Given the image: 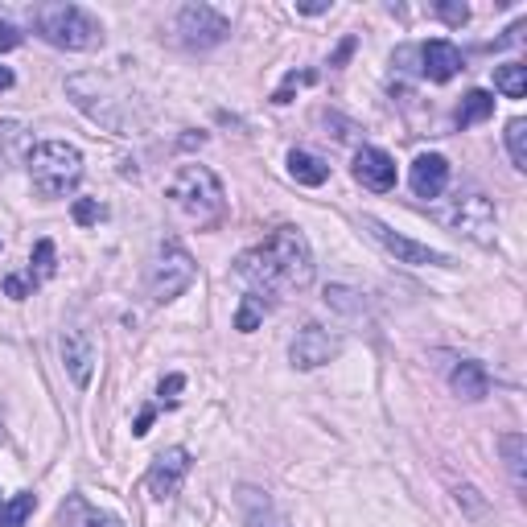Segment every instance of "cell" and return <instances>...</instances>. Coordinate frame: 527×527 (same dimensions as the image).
Instances as JSON below:
<instances>
[{
  "label": "cell",
  "mask_w": 527,
  "mask_h": 527,
  "mask_svg": "<svg viewBox=\"0 0 527 527\" xmlns=\"http://www.w3.org/2000/svg\"><path fill=\"white\" fill-rule=\"evenodd\" d=\"M29 289H33V280H29V272H25V276H21V272L5 276V297H13V301H25V297H29Z\"/></svg>",
  "instance_id": "obj_30"
},
{
  "label": "cell",
  "mask_w": 527,
  "mask_h": 527,
  "mask_svg": "<svg viewBox=\"0 0 527 527\" xmlns=\"http://www.w3.org/2000/svg\"><path fill=\"white\" fill-rule=\"evenodd\" d=\"M21 136H25V124H17V120H0V169H5L9 153L21 145Z\"/></svg>",
  "instance_id": "obj_27"
},
{
  "label": "cell",
  "mask_w": 527,
  "mask_h": 527,
  "mask_svg": "<svg viewBox=\"0 0 527 527\" xmlns=\"http://www.w3.org/2000/svg\"><path fill=\"white\" fill-rule=\"evenodd\" d=\"M17 46H21V29L0 21V50H17Z\"/></svg>",
  "instance_id": "obj_32"
},
{
  "label": "cell",
  "mask_w": 527,
  "mask_h": 527,
  "mask_svg": "<svg viewBox=\"0 0 527 527\" xmlns=\"http://www.w3.org/2000/svg\"><path fill=\"white\" fill-rule=\"evenodd\" d=\"M495 91L507 99H523L527 95V66H519V62L495 66Z\"/></svg>",
  "instance_id": "obj_22"
},
{
  "label": "cell",
  "mask_w": 527,
  "mask_h": 527,
  "mask_svg": "<svg viewBox=\"0 0 527 527\" xmlns=\"http://www.w3.org/2000/svg\"><path fill=\"white\" fill-rule=\"evenodd\" d=\"M490 116H495V95H490V91H470L462 99V108H458V128H474V124H482Z\"/></svg>",
  "instance_id": "obj_20"
},
{
  "label": "cell",
  "mask_w": 527,
  "mask_h": 527,
  "mask_svg": "<svg viewBox=\"0 0 527 527\" xmlns=\"http://www.w3.org/2000/svg\"><path fill=\"white\" fill-rule=\"evenodd\" d=\"M437 13H441L449 25H466V21H470V9H466V5H437Z\"/></svg>",
  "instance_id": "obj_31"
},
{
  "label": "cell",
  "mask_w": 527,
  "mask_h": 527,
  "mask_svg": "<svg viewBox=\"0 0 527 527\" xmlns=\"http://www.w3.org/2000/svg\"><path fill=\"white\" fill-rule=\"evenodd\" d=\"M449 388H453V396H462V400L478 404V400H486V396H490V375H486V367H482V363L462 359L458 367L449 371Z\"/></svg>",
  "instance_id": "obj_16"
},
{
  "label": "cell",
  "mask_w": 527,
  "mask_h": 527,
  "mask_svg": "<svg viewBox=\"0 0 527 527\" xmlns=\"http://www.w3.org/2000/svg\"><path fill=\"white\" fill-rule=\"evenodd\" d=\"M363 227H367V235L379 243V248L392 252L400 264H412V268H453V260L445 252H437V248H429V243H416V239L392 231L388 223H379L375 215H363Z\"/></svg>",
  "instance_id": "obj_8"
},
{
  "label": "cell",
  "mask_w": 527,
  "mask_h": 527,
  "mask_svg": "<svg viewBox=\"0 0 527 527\" xmlns=\"http://www.w3.org/2000/svg\"><path fill=\"white\" fill-rule=\"evenodd\" d=\"M178 33L190 50H215L231 38V21L210 5H186L178 13Z\"/></svg>",
  "instance_id": "obj_9"
},
{
  "label": "cell",
  "mask_w": 527,
  "mask_h": 527,
  "mask_svg": "<svg viewBox=\"0 0 527 527\" xmlns=\"http://www.w3.org/2000/svg\"><path fill=\"white\" fill-rule=\"evenodd\" d=\"M165 198H169L173 206H178L194 227H202V231H215V227L227 219V194H223V182H219L206 165H182V169L169 178Z\"/></svg>",
  "instance_id": "obj_2"
},
{
  "label": "cell",
  "mask_w": 527,
  "mask_h": 527,
  "mask_svg": "<svg viewBox=\"0 0 527 527\" xmlns=\"http://www.w3.org/2000/svg\"><path fill=\"white\" fill-rule=\"evenodd\" d=\"M289 178L297 186H326L330 178V165L318 153H305V149H289Z\"/></svg>",
  "instance_id": "obj_18"
},
{
  "label": "cell",
  "mask_w": 527,
  "mask_h": 527,
  "mask_svg": "<svg viewBox=\"0 0 527 527\" xmlns=\"http://www.w3.org/2000/svg\"><path fill=\"white\" fill-rule=\"evenodd\" d=\"M338 350H342V342H338L326 326L309 322V326H301L297 338L289 342V359H293V367L313 371V367H326L330 359H338Z\"/></svg>",
  "instance_id": "obj_10"
},
{
  "label": "cell",
  "mask_w": 527,
  "mask_h": 527,
  "mask_svg": "<svg viewBox=\"0 0 527 527\" xmlns=\"http://www.w3.org/2000/svg\"><path fill=\"white\" fill-rule=\"evenodd\" d=\"M260 318H264V297L248 293V297H243V305H239V313H235V330L239 334H252L260 326Z\"/></svg>",
  "instance_id": "obj_26"
},
{
  "label": "cell",
  "mask_w": 527,
  "mask_h": 527,
  "mask_svg": "<svg viewBox=\"0 0 527 527\" xmlns=\"http://www.w3.org/2000/svg\"><path fill=\"white\" fill-rule=\"evenodd\" d=\"M33 511H38V495H33V490H21V495H13L9 503H0V527H25Z\"/></svg>",
  "instance_id": "obj_21"
},
{
  "label": "cell",
  "mask_w": 527,
  "mask_h": 527,
  "mask_svg": "<svg viewBox=\"0 0 527 527\" xmlns=\"http://www.w3.org/2000/svg\"><path fill=\"white\" fill-rule=\"evenodd\" d=\"M441 223L453 235L478 243V248H495L499 215H495V202H490L486 194H462L458 202H453V210H445V215H441Z\"/></svg>",
  "instance_id": "obj_7"
},
{
  "label": "cell",
  "mask_w": 527,
  "mask_h": 527,
  "mask_svg": "<svg viewBox=\"0 0 527 527\" xmlns=\"http://www.w3.org/2000/svg\"><path fill=\"white\" fill-rule=\"evenodd\" d=\"M58 355H62V367L70 375L79 392L91 388V375H95V342L87 330H62L58 334Z\"/></svg>",
  "instance_id": "obj_11"
},
{
  "label": "cell",
  "mask_w": 527,
  "mask_h": 527,
  "mask_svg": "<svg viewBox=\"0 0 527 527\" xmlns=\"http://www.w3.org/2000/svg\"><path fill=\"white\" fill-rule=\"evenodd\" d=\"M186 474H190V449H182V445L161 449L157 458H153V466H149V490H153V499H161V503L173 499L182 490Z\"/></svg>",
  "instance_id": "obj_12"
},
{
  "label": "cell",
  "mask_w": 527,
  "mask_h": 527,
  "mask_svg": "<svg viewBox=\"0 0 527 527\" xmlns=\"http://www.w3.org/2000/svg\"><path fill=\"white\" fill-rule=\"evenodd\" d=\"M503 136H507V153H511V165L523 173V169H527V120H519V116H515V120L507 124V132H503Z\"/></svg>",
  "instance_id": "obj_25"
},
{
  "label": "cell",
  "mask_w": 527,
  "mask_h": 527,
  "mask_svg": "<svg viewBox=\"0 0 527 527\" xmlns=\"http://www.w3.org/2000/svg\"><path fill=\"white\" fill-rule=\"evenodd\" d=\"M239 276H248L256 293H297L313 280V252L297 227H276L264 243L235 260Z\"/></svg>",
  "instance_id": "obj_1"
},
{
  "label": "cell",
  "mask_w": 527,
  "mask_h": 527,
  "mask_svg": "<svg viewBox=\"0 0 527 527\" xmlns=\"http://www.w3.org/2000/svg\"><path fill=\"white\" fill-rule=\"evenodd\" d=\"M29 21H33V29L42 33V42H50V46H58V50L87 54V50H99V46H103V25H99L87 9L66 5V0L33 5V9H29Z\"/></svg>",
  "instance_id": "obj_3"
},
{
  "label": "cell",
  "mask_w": 527,
  "mask_h": 527,
  "mask_svg": "<svg viewBox=\"0 0 527 527\" xmlns=\"http://www.w3.org/2000/svg\"><path fill=\"white\" fill-rule=\"evenodd\" d=\"M13 83H17V79H13V70H9V66H0V91H9Z\"/></svg>",
  "instance_id": "obj_36"
},
{
  "label": "cell",
  "mask_w": 527,
  "mask_h": 527,
  "mask_svg": "<svg viewBox=\"0 0 527 527\" xmlns=\"http://www.w3.org/2000/svg\"><path fill=\"white\" fill-rule=\"evenodd\" d=\"M355 182H363V186L375 190V194L396 190V161L383 153V149L363 145V149L355 153Z\"/></svg>",
  "instance_id": "obj_14"
},
{
  "label": "cell",
  "mask_w": 527,
  "mask_h": 527,
  "mask_svg": "<svg viewBox=\"0 0 527 527\" xmlns=\"http://www.w3.org/2000/svg\"><path fill=\"white\" fill-rule=\"evenodd\" d=\"M408 186H412V194H416V198H425V202L441 198V194H445V186H449V161H445L441 153H420V157L412 161Z\"/></svg>",
  "instance_id": "obj_13"
},
{
  "label": "cell",
  "mask_w": 527,
  "mask_h": 527,
  "mask_svg": "<svg viewBox=\"0 0 527 527\" xmlns=\"http://www.w3.org/2000/svg\"><path fill=\"white\" fill-rule=\"evenodd\" d=\"M499 449H503V458H507V474H511V486L527 490V437L523 433H503L499 437Z\"/></svg>",
  "instance_id": "obj_19"
},
{
  "label": "cell",
  "mask_w": 527,
  "mask_h": 527,
  "mask_svg": "<svg viewBox=\"0 0 527 527\" xmlns=\"http://www.w3.org/2000/svg\"><path fill=\"white\" fill-rule=\"evenodd\" d=\"M153 416H157V408H145V412H140V416H136V425H132V433H136V437H145V433L153 429Z\"/></svg>",
  "instance_id": "obj_33"
},
{
  "label": "cell",
  "mask_w": 527,
  "mask_h": 527,
  "mask_svg": "<svg viewBox=\"0 0 527 527\" xmlns=\"http://www.w3.org/2000/svg\"><path fill=\"white\" fill-rule=\"evenodd\" d=\"M301 13H309V17H318V13H326L330 5H326V0H313V5H297Z\"/></svg>",
  "instance_id": "obj_35"
},
{
  "label": "cell",
  "mask_w": 527,
  "mask_h": 527,
  "mask_svg": "<svg viewBox=\"0 0 527 527\" xmlns=\"http://www.w3.org/2000/svg\"><path fill=\"white\" fill-rule=\"evenodd\" d=\"M83 178V153L66 140H42L29 153V182L42 198H62Z\"/></svg>",
  "instance_id": "obj_4"
},
{
  "label": "cell",
  "mask_w": 527,
  "mask_h": 527,
  "mask_svg": "<svg viewBox=\"0 0 527 527\" xmlns=\"http://www.w3.org/2000/svg\"><path fill=\"white\" fill-rule=\"evenodd\" d=\"M350 54H355V38H346V42H342V46H338V54H334V58H330V66H342V62H346V58H350Z\"/></svg>",
  "instance_id": "obj_34"
},
{
  "label": "cell",
  "mask_w": 527,
  "mask_h": 527,
  "mask_svg": "<svg viewBox=\"0 0 527 527\" xmlns=\"http://www.w3.org/2000/svg\"><path fill=\"white\" fill-rule=\"evenodd\" d=\"M243 511H248V527H285L276 507L268 503V495H260V490H248V495H243Z\"/></svg>",
  "instance_id": "obj_23"
},
{
  "label": "cell",
  "mask_w": 527,
  "mask_h": 527,
  "mask_svg": "<svg viewBox=\"0 0 527 527\" xmlns=\"http://www.w3.org/2000/svg\"><path fill=\"white\" fill-rule=\"evenodd\" d=\"M416 54H420V70H425V79H433V83H449L462 70V50L453 42H445V38L425 42Z\"/></svg>",
  "instance_id": "obj_15"
},
{
  "label": "cell",
  "mask_w": 527,
  "mask_h": 527,
  "mask_svg": "<svg viewBox=\"0 0 527 527\" xmlns=\"http://www.w3.org/2000/svg\"><path fill=\"white\" fill-rule=\"evenodd\" d=\"M58 272V252H54V239H38V248L29 256V280L38 285V280H50Z\"/></svg>",
  "instance_id": "obj_24"
},
{
  "label": "cell",
  "mask_w": 527,
  "mask_h": 527,
  "mask_svg": "<svg viewBox=\"0 0 527 527\" xmlns=\"http://www.w3.org/2000/svg\"><path fill=\"white\" fill-rule=\"evenodd\" d=\"M66 91H70V99H75L95 124L112 128V132H128V103L112 95L108 79H99V75H70Z\"/></svg>",
  "instance_id": "obj_6"
},
{
  "label": "cell",
  "mask_w": 527,
  "mask_h": 527,
  "mask_svg": "<svg viewBox=\"0 0 527 527\" xmlns=\"http://www.w3.org/2000/svg\"><path fill=\"white\" fill-rule=\"evenodd\" d=\"M190 285H194V256L182 248L178 239L161 243V252L149 264V297L157 305H169V301H178Z\"/></svg>",
  "instance_id": "obj_5"
},
{
  "label": "cell",
  "mask_w": 527,
  "mask_h": 527,
  "mask_svg": "<svg viewBox=\"0 0 527 527\" xmlns=\"http://www.w3.org/2000/svg\"><path fill=\"white\" fill-rule=\"evenodd\" d=\"M186 388V375H165L161 383H157V396H161V404L165 408H173V404H178V392Z\"/></svg>",
  "instance_id": "obj_28"
},
{
  "label": "cell",
  "mask_w": 527,
  "mask_h": 527,
  "mask_svg": "<svg viewBox=\"0 0 527 527\" xmlns=\"http://www.w3.org/2000/svg\"><path fill=\"white\" fill-rule=\"evenodd\" d=\"M62 527H124L120 515L112 511H103L95 503H87L83 495H66L62 503Z\"/></svg>",
  "instance_id": "obj_17"
},
{
  "label": "cell",
  "mask_w": 527,
  "mask_h": 527,
  "mask_svg": "<svg viewBox=\"0 0 527 527\" xmlns=\"http://www.w3.org/2000/svg\"><path fill=\"white\" fill-rule=\"evenodd\" d=\"M103 219V206L95 202V198H79L75 202V223L79 227H91V223H99Z\"/></svg>",
  "instance_id": "obj_29"
}]
</instances>
